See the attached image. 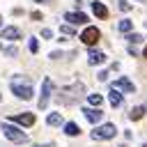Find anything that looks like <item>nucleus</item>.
<instances>
[{"mask_svg": "<svg viewBox=\"0 0 147 147\" xmlns=\"http://www.w3.org/2000/svg\"><path fill=\"white\" fill-rule=\"evenodd\" d=\"M11 92L18 96V99H23V101H28V99H32V80L30 78H25V76H16V78H11Z\"/></svg>", "mask_w": 147, "mask_h": 147, "instance_id": "nucleus-1", "label": "nucleus"}, {"mask_svg": "<svg viewBox=\"0 0 147 147\" xmlns=\"http://www.w3.org/2000/svg\"><path fill=\"white\" fill-rule=\"evenodd\" d=\"M115 133H117L115 124H103L92 131V140H110V138H115Z\"/></svg>", "mask_w": 147, "mask_h": 147, "instance_id": "nucleus-2", "label": "nucleus"}, {"mask_svg": "<svg viewBox=\"0 0 147 147\" xmlns=\"http://www.w3.org/2000/svg\"><path fill=\"white\" fill-rule=\"evenodd\" d=\"M2 131H5V138L14 140V142H25V140H28V136H25L18 126H14V124H2Z\"/></svg>", "mask_w": 147, "mask_h": 147, "instance_id": "nucleus-3", "label": "nucleus"}, {"mask_svg": "<svg viewBox=\"0 0 147 147\" xmlns=\"http://www.w3.org/2000/svg\"><path fill=\"white\" fill-rule=\"evenodd\" d=\"M80 41H83L85 46H94V44L99 41V30H96V28H87V30L80 34Z\"/></svg>", "mask_w": 147, "mask_h": 147, "instance_id": "nucleus-4", "label": "nucleus"}, {"mask_svg": "<svg viewBox=\"0 0 147 147\" xmlns=\"http://www.w3.org/2000/svg\"><path fill=\"white\" fill-rule=\"evenodd\" d=\"M51 92H53V83L46 78L44 80V90H41V99H39V108H46V103H48V96H51Z\"/></svg>", "mask_w": 147, "mask_h": 147, "instance_id": "nucleus-5", "label": "nucleus"}, {"mask_svg": "<svg viewBox=\"0 0 147 147\" xmlns=\"http://www.w3.org/2000/svg\"><path fill=\"white\" fill-rule=\"evenodd\" d=\"M11 122L23 124V126H30V124H34V115H32V113H18V115L11 117Z\"/></svg>", "mask_w": 147, "mask_h": 147, "instance_id": "nucleus-6", "label": "nucleus"}, {"mask_svg": "<svg viewBox=\"0 0 147 147\" xmlns=\"http://www.w3.org/2000/svg\"><path fill=\"white\" fill-rule=\"evenodd\" d=\"M83 113H85L87 122H92V124H96V122H101V119H103V113H101L99 108H85Z\"/></svg>", "mask_w": 147, "mask_h": 147, "instance_id": "nucleus-7", "label": "nucleus"}, {"mask_svg": "<svg viewBox=\"0 0 147 147\" xmlns=\"http://www.w3.org/2000/svg\"><path fill=\"white\" fill-rule=\"evenodd\" d=\"M69 23H74V25H80V23H85L87 21V16L85 14H80V11H67V16H64Z\"/></svg>", "mask_w": 147, "mask_h": 147, "instance_id": "nucleus-8", "label": "nucleus"}, {"mask_svg": "<svg viewBox=\"0 0 147 147\" xmlns=\"http://www.w3.org/2000/svg\"><path fill=\"white\" fill-rule=\"evenodd\" d=\"M0 37H2V39H7V41H14V39H18V37H21V30H18V28H5V30L0 32Z\"/></svg>", "mask_w": 147, "mask_h": 147, "instance_id": "nucleus-9", "label": "nucleus"}, {"mask_svg": "<svg viewBox=\"0 0 147 147\" xmlns=\"http://www.w3.org/2000/svg\"><path fill=\"white\" fill-rule=\"evenodd\" d=\"M115 90H124V92H133L136 87H133V83L129 80V78H119V80H115V85H113Z\"/></svg>", "mask_w": 147, "mask_h": 147, "instance_id": "nucleus-10", "label": "nucleus"}, {"mask_svg": "<svg viewBox=\"0 0 147 147\" xmlns=\"http://www.w3.org/2000/svg\"><path fill=\"white\" fill-rule=\"evenodd\" d=\"M92 11H94L99 18H106V16H108V9H106L103 2H92Z\"/></svg>", "mask_w": 147, "mask_h": 147, "instance_id": "nucleus-11", "label": "nucleus"}, {"mask_svg": "<svg viewBox=\"0 0 147 147\" xmlns=\"http://www.w3.org/2000/svg\"><path fill=\"white\" fill-rule=\"evenodd\" d=\"M103 60H106V55L99 53V51H92V53L87 55V62H90V64H101Z\"/></svg>", "mask_w": 147, "mask_h": 147, "instance_id": "nucleus-12", "label": "nucleus"}, {"mask_svg": "<svg viewBox=\"0 0 147 147\" xmlns=\"http://www.w3.org/2000/svg\"><path fill=\"white\" fill-rule=\"evenodd\" d=\"M108 99H110V103L117 108V106H122V94H119V90H110V94H108Z\"/></svg>", "mask_w": 147, "mask_h": 147, "instance_id": "nucleus-13", "label": "nucleus"}, {"mask_svg": "<svg viewBox=\"0 0 147 147\" xmlns=\"http://www.w3.org/2000/svg\"><path fill=\"white\" fill-rule=\"evenodd\" d=\"M46 124H48V126H60V124H62V115H60V113H51V115L46 117Z\"/></svg>", "mask_w": 147, "mask_h": 147, "instance_id": "nucleus-14", "label": "nucleus"}, {"mask_svg": "<svg viewBox=\"0 0 147 147\" xmlns=\"http://www.w3.org/2000/svg\"><path fill=\"white\" fill-rule=\"evenodd\" d=\"M64 133H67V136H78V133H80V129H78V124L69 122V124H64Z\"/></svg>", "mask_w": 147, "mask_h": 147, "instance_id": "nucleus-15", "label": "nucleus"}, {"mask_svg": "<svg viewBox=\"0 0 147 147\" xmlns=\"http://www.w3.org/2000/svg\"><path fill=\"white\" fill-rule=\"evenodd\" d=\"M142 115H145V108H140V106H138V108H133V110L129 113V117H131V119H140Z\"/></svg>", "mask_w": 147, "mask_h": 147, "instance_id": "nucleus-16", "label": "nucleus"}, {"mask_svg": "<svg viewBox=\"0 0 147 147\" xmlns=\"http://www.w3.org/2000/svg\"><path fill=\"white\" fill-rule=\"evenodd\" d=\"M87 101H90L92 106H99V103L103 101V96H101V94H90V96H87Z\"/></svg>", "mask_w": 147, "mask_h": 147, "instance_id": "nucleus-17", "label": "nucleus"}, {"mask_svg": "<svg viewBox=\"0 0 147 147\" xmlns=\"http://www.w3.org/2000/svg\"><path fill=\"white\" fill-rule=\"evenodd\" d=\"M28 48H30V53H37V51H39V41L32 37V39L28 41Z\"/></svg>", "mask_w": 147, "mask_h": 147, "instance_id": "nucleus-18", "label": "nucleus"}, {"mask_svg": "<svg viewBox=\"0 0 147 147\" xmlns=\"http://www.w3.org/2000/svg\"><path fill=\"white\" fill-rule=\"evenodd\" d=\"M131 28H133V23H131V21H119V30H122V32H129Z\"/></svg>", "mask_w": 147, "mask_h": 147, "instance_id": "nucleus-19", "label": "nucleus"}, {"mask_svg": "<svg viewBox=\"0 0 147 147\" xmlns=\"http://www.w3.org/2000/svg\"><path fill=\"white\" fill-rule=\"evenodd\" d=\"M41 37H46V39H53V32H51L48 28H44V30H41Z\"/></svg>", "mask_w": 147, "mask_h": 147, "instance_id": "nucleus-20", "label": "nucleus"}, {"mask_svg": "<svg viewBox=\"0 0 147 147\" xmlns=\"http://www.w3.org/2000/svg\"><path fill=\"white\" fill-rule=\"evenodd\" d=\"M129 41H131V44H138V41H142V37H140V34H131Z\"/></svg>", "mask_w": 147, "mask_h": 147, "instance_id": "nucleus-21", "label": "nucleus"}, {"mask_svg": "<svg viewBox=\"0 0 147 147\" xmlns=\"http://www.w3.org/2000/svg\"><path fill=\"white\" fill-rule=\"evenodd\" d=\"M119 9H122V11H129V9H131V5H129V2H124V0H122V2H119Z\"/></svg>", "mask_w": 147, "mask_h": 147, "instance_id": "nucleus-22", "label": "nucleus"}, {"mask_svg": "<svg viewBox=\"0 0 147 147\" xmlns=\"http://www.w3.org/2000/svg\"><path fill=\"white\" fill-rule=\"evenodd\" d=\"M62 32H64V34H74V30H71L69 25H62Z\"/></svg>", "mask_w": 147, "mask_h": 147, "instance_id": "nucleus-23", "label": "nucleus"}, {"mask_svg": "<svg viewBox=\"0 0 147 147\" xmlns=\"http://www.w3.org/2000/svg\"><path fill=\"white\" fill-rule=\"evenodd\" d=\"M34 2H41V5H44V2H51V0H34Z\"/></svg>", "mask_w": 147, "mask_h": 147, "instance_id": "nucleus-24", "label": "nucleus"}, {"mask_svg": "<svg viewBox=\"0 0 147 147\" xmlns=\"http://www.w3.org/2000/svg\"><path fill=\"white\" fill-rule=\"evenodd\" d=\"M142 55H145V57H147V46H145V53H142Z\"/></svg>", "mask_w": 147, "mask_h": 147, "instance_id": "nucleus-25", "label": "nucleus"}, {"mask_svg": "<svg viewBox=\"0 0 147 147\" xmlns=\"http://www.w3.org/2000/svg\"><path fill=\"white\" fill-rule=\"evenodd\" d=\"M145 110H147V106H145Z\"/></svg>", "mask_w": 147, "mask_h": 147, "instance_id": "nucleus-26", "label": "nucleus"}, {"mask_svg": "<svg viewBox=\"0 0 147 147\" xmlns=\"http://www.w3.org/2000/svg\"><path fill=\"white\" fill-rule=\"evenodd\" d=\"M0 99H2V96H0Z\"/></svg>", "mask_w": 147, "mask_h": 147, "instance_id": "nucleus-27", "label": "nucleus"}, {"mask_svg": "<svg viewBox=\"0 0 147 147\" xmlns=\"http://www.w3.org/2000/svg\"><path fill=\"white\" fill-rule=\"evenodd\" d=\"M145 147H147V145H145Z\"/></svg>", "mask_w": 147, "mask_h": 147, "instance_id": "nucleus-28", "label": "nucleus"}]
</instances>
